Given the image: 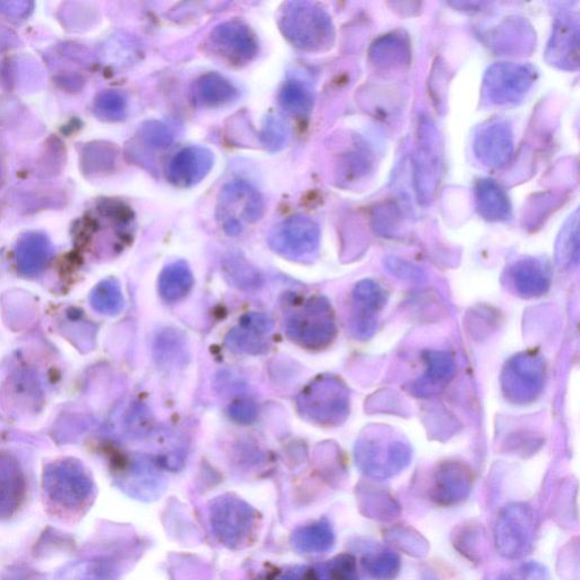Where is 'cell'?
<instances>
[{"label":"cell","mask_w":580,"mask_h":580,"mask_svg":"<svg viewBox=\"0 0 580 580\" xmlns=\"http://www.w3.org/2000/svg\"><path fill=\"white\" fill-rule=\"evenodd\" d=\"M279 27L290 44L305 51L321 50L334 38L330 17L309 2L286 4L279 15Z\"/></svg>","instance_id":"6da1fadb"},{"label":"cell","mask_w":580,"mask_h":580,"mask_svg":"<svg viewBox=\"0 0 580 580\" xmlns=\"http://www.w3.org/2000/svg\"><path fill=\"white\" fill-rule=\"evenodd\" d=\"M297 409L303 419L323 426L344 423L349 414L346 386L332 375H320L297 397Z\"/></svg>","instance_id":"7a4b0ae2"},{"label":"cell","mask_w":580,"mask_h":580,"mask_svg":"<svg viewBox=\"0 0 580 580\" xmlns=\"http://www.w3.org/2000/svg\"><path fill=\"white\" fill-rule=\"evenodd\" d=\"M355 458L364 474L375 480H387L411 463L412 450L403 440L373 434L357 442Z\"/></svg>","instance_id":"3957f363"},{"label":"cell","mask_w":580,"mask_h":580,"mask_svg":"<svg viewBox=\"0 0 580 580\" xmlns=\"http://www.w3.org/2000/svg\"><path fill=\"white\" fill-rule=\"evenodd\" d=\"M286 334L307 349H322L330 345L337 335V326L327 298L312 297L301 311L290 315Z\"/></svg>","instance_id":"277c9868"},{"label":"cell","mask_w":580,"mask_h":580,"mask_svg":"<svg viewBox=\"0 0 580 580\" xmlns=\"http://www.w3.org/2000/svg\"><path fill=\"white\" fill-rule=\"evenodd\" d=\"M266 204L261 193L245 181H236L223 187L217 202V219L230 236L242 233L247 225L258 223Z\"/></svg>","instance_id":"5b68a950"},{"label":"cell","mask_w":580,"mask_h":580,"mask_svg":"<svg viewBox=\"0 0 580 580\" xmlns=\"http://www.w3.org/2000/svg\"><path fill=\"white\" fill-rule=\"evenodd\" d=\"M536 518L532 507L526 503H511L498 516L494 542L503 558L522 559L534 547Z\"/></svg>","instance_id":"8992f818"},{"label":"cell","mask_w":580,"mask_h":580,"mask_svg":"<svg viewBox=\"0 0 580 580\" xmlns=\"http://www.w3.org/2000/svg\"><path fill=\"white\" fill-rule=\"evenodd\" d=\"M268 244L281 257L304 262L319 250L320 228L309 217H289L270 230Z\"/></svg>","instance_id":"52a82bcc"},{"label":"cell","mask_w":580,"mask_h":580,"mask_svg":"<svg viewBox=\"0 0 580 580\" xmlns=\"http://www.w3.org/2000/svg\"><path fill=\"white\" fill-rule=\"evenodd\" d=\"M48 498L57 508L78 511L92 497V481L80 464L67 460L51 467L45 479Z\"/></svg>","instance_id":"ba28073f"},{"label":"cell","mask_w":580,"mask_h":580,"mask_svg":"<svg viewBox=\"0 0 580 580\" xmlns=\"http://www.w3.org/2000/svg\"><path fill=\"white\" fill-rule=\"evenodd\" d=\"M544 364L535 354H520L511 358L502 374V388L511 402L527 404L541 394Z\"/></svg>","instance_id":"9c48e42d"},{"label":"cell","mask_w":580,"mask_h":580,"mask_svg":"<svg viewBox=\"0 0 580 580\" xmlns=\"http://www.w3.org/2000/svg\"><path fill=\"white\" fill-rule=\"evenodd\" d=\"M254 520L253 509L237 498H220L211 508L213 531L229 547H240L249 539Z\"/></svg>","instance_id":"30bf717a"},{"label":"cell","mask_w":580,"mask_h":580,"mask_svg":"<svg viewBox=\"0 0 580 580\" xmlns=\"http://www.w3.org/2000/svg\"><path fill=\"white\" fill-rule=\"evenodd\" d=\"M209 44L213 53L236 65L251 62L259 48L253 31L238 20L218 25L210 34Z\"/></svg>","instance_id":"8fae6325"},{"label":"cell","mask_w":580,"mask_h":580,"mask_svg":"<svg viewBox=\"0 0 580 580\" xmlns=\"http://www.w3.org/2000/svg\"><path fill=\"white\" fill-rule=\"evenodd\" d=\"M473 477L463 463L446 462L435 469L430 497L440 507H454L471 494Z\"/></svg>","instance_id":"7c38bea8"},{"label":"cell","mask_w":580,"mask_h":580,"mask_svg":"<svg viewBox=\"0 0 580 580\" xmlns=\"http://www.w3.org/2000/svg\"><path fill=\"white\" fill-rule=\"evenodd\" d=\"M352 330L357 338H370L377 328V314L387 302V293L371 280L361 281L353 292Z\"/></svg>","instance_id":"4fadbf2b"},{"label":"cell","mask_w":580,"mask_h":580,"mask_svg":"<svg viewBox=\"0 0 580 580\" xmlns=\"http://www.w3.org/2000/svg\"><path fill=\"white\" fill-rule=\"evenodd\" d=\"M213 161V153L207 148H185L170 161L168 181L182 189L199 184L211 172Z\"/></svg>","instance_id":"5bb4252c"},{"label":"cell","mask_w":580,"mask_h":580,"mask_svg":"<svg viewBox=\"0 0 580 580\" xmlns=\"http://www.w3.org/2000/svg\"><path fill=\"white\" fill-rule=\"evenodd\" d=\"M25 483L20 466L0 457V518H11L22 506Z\"/></svg>","instance_id":"9a60e30c"},{"label":"cell","mask_w":580,"mask_h":580,"mask_svg":"<svg viewBox=\"0 0 580 580\" xmlns=\"http://www.w3.org/2000/svg\"><path fill=\"white\" fill-rule=\"evenodd\" d=\"M510 283L522 296H541L550 286L548 269L539 261L527 260L516 264L510 270Z\"/></svg>","instance_id":"2e32d148"},{"label":"cell","mask_w":580,"mask_h":580,"mask_svg":"<svg viewBox=\"0 0 580 580\" xmlns=\"http://www.w3.org/2000/svg\"><path fill=\"white\" fill-rule=\"evenodd\" d=\"M51 253L53 249L45 235L30 233L24 235L17 245V264L23 274L38 275L47 266Z\"/></svg>","instance_id":"e0dca14e"},{"label":"cell","mask_w":580,"mask_h":580,"mask_svg":"<svg viewBox=\"0 0 580 580\" xmlns=\"http://www.w3.org/2000/svg\"><path fill=\"white\" fill-rule=\"evenodd\" d=\"M194 285L192 270L185 261L168 264L161 271L158 280L159 294L168 303L183 300L191 292Z\"/></svg>","instance_id":"ac0fdd59"},{"label":"cell","mask_w":580,"mask_h":580,"mask_svg":"<svg viewBox=\"0 0 580 580\" xmlns=\"http://www.w3.org/2000/svg\"><path fill=\"white\" fill-rule=\"evenodd\" d=\"M195 99L204 107H223L237 98L238 91L232 83L218 73L201 76L195 83Z\"/></svg>","instance_id":"d6986e66"},{"label":"cell","mask_w":580,"mask_h":580,"mask_svg":"<svg viewBox=\"0 0 580 580\" xmlns=\"http://www.w3.org/2000/svg\"><path fill=\"white\" fill-rule=\"evenodd\" d=\"M293 543L297 550L305 553H322L334 547L335 533L327 520H321L309 526L300 528L293 535Z\"/></svg>","instance_id":"ffe728a7"},{"label":"cell","mask_w":580,"mask_h":580,"mask_svg":"<svg viewBox=\"0 0 580 580\" xmlns=\"http://www.w3.org/2000/svg\"><path fill=\"white\" fill-rule=\"evenodd\" d=\"M362 565L372 580H395L402 562L396 551L374 548L364 554Z\"/></svg>","instance_id":"44dd1931"},{"label":"cell","mask_w":580,"mask_h":580,"mask_svg":"<svg viewBox=\"0 0 580 580\" xmlns=\"http://www.w3.org/2000/svg\"><path fill=\"white\" fill-rule=\"evenodd\" d=\"M223 274L227 283L241 290H253L262 286V276L240 254H230L223 262Z\"/></svg>","instance_id":"7402d4cb"},{"label":"cell","mask_w":580,"mask_h":580,"mask_svg":"<svg viewBox=\"0 0 580 580\" xmlns=\"http://www.w3.org/2000/svg\"><path fill=\"white\" fill-rule=\"evenodd\" d=\"M426 372L421 380L419 390L429 392L431 389L446 385L454 374L455 365L447 353L428 352L425 354Z\"/></svg>","instance_id":"603a6c76"},{"label":"cell","mask_w":580,"mask_h":580,"mask_svg":"<svg viewBox=\"0 0 580 580\" xmlns=\"http://www.w3.org/2000/svg\"><path fill=\"white\" fill-rule=\"evenodd\" d=\"M279 104L290 115L306 116L313 107L312 92L301 82L289 81L279 93Z\"/></svg>","instance_id":"cb8c5ba5"},{"label":"cell","mask_w":580,"mask_h":580,"mask_svg":"<svg viewBox=\"0 0 580 580\" xmlns=\"http://www.w3.org/2000/svg\"><path fill=\"white\" fill-rule=\"evenodd\" d=\"M310 580H360L356 560L351 554H341L310 570Z\"/></svg>","instance_id":"d4e9b609"},{"label":"cell","mask_w":580,"mask_h":580,"mask_svg":"<svg viewBox=\"0 0 580 580\" xmlns=\"http://www.w3.org/2000/svg\"><path fill=\"white\" fill-rule=\"evenodd\" d=\"M92 306L102 314L114 315L123 310L124 296L121 286L114 279L102 281L91 295Z\"/></svg>","instance_id":"484cf974"},{"label":"cell","mask_w":580,"mask_h":580,"mask_svg":"<svg viewBox=\"0 0 580 580\" xmlns=\"http://www.w3.org/2000/svg\"><path fill=\"white\" fill-rule=\"evenodd\" d=\"M363 514L372 519L389 522L399 514L398 503L383 491H366L362 497Z\"/></svg>","instance_id":"4316f807"},{"label":"cell","mask_w":580,"mask_h":580,"mask_svg":"<svg viewBox=\"0 0 580 580\" xmlns=\"http://www.w3.org/2000/svg\"><path fill=\"white\" fill-rule=\"evenodd\" d=\"M225 343L230 351L240 354L261 355L268 352L269 348L263 336L242 327L230 330Z\"/></svg>","instance_id":"83f0119b"},{"label":"cell","mask_w":580,"mask_h":580,"mask_svg":"<svg viewBox=\"0 0 580 580\" xmlns=\"http://www.w3.org/2000/svg\"><path fill=\"white\" fill-rule=\"evenodd\" d=\"M455 547L469 560H480L485 548V533L480 525H465L455 533Z\"/></svg>","instance_id":"f1b7e54d"},{"label":"cell","mask_w":580,"mask_h":580,"mask_svg":"<svg viewBox=\"0 0 580 580\" xmlns=\"http://www.w3.org/2000/svg\"><path fill=\"white\" fill-rule=\"evenodd\" d=\"M387 539L395 543L396 547L407 554L415 557H422L428 553L429 545L424 537L409 527H399L389 531Z\"/></svg>","instance_id":"f546056e"},{"label":"cell","mask_w":580,"mask_h":580,"mask_svg":"<svg viewBox=\"0 0 580 580\" xmlns=\"http://www.w3.org/2000/svg\"><path fill=\"white\" fill-rule=\"evenodd\" d=\"M155 351L161 364H177L185 358V344L176 332L166 331L157 339Z\"/></svg>","instance_id":"4dcf8cb0"},{"label":"cell","mask_w":580,"mask_h":580,"mask_svg":"<svg viewBox=\"0 0 580 580\" xmlns=\"http://www.w3.org/2000/svg\"><path fill=\"white\" fill-rule=\"evenodd\" d=\"M126 428L133 437H148L155 428V419L149 407L142 403L133 405L126 417Z\"/></svg>","instance_id":"1f68e13d"},{"label":"cell","mask_w":580,"mask_h":580,"mask_svg":"<svg viewBox=\"0 0 580 580\" xmlns=\"http://www.w3.org/2000/svg\"><path fill=\"white\" fill-rule=\"evenodd\" d=\"M97 114L108 121H121L126 114V100L117 91L100 93L95 102Z\"/></svg>","instance_id":"d6a6232c"},{"label":"cell","mask_w":580,"mask_h":580,"mask_svg":"<svg viewBox=\"0 0 580 580\" xmlns=\"http://www.w3.org/2000/svg\"><path fill=\"white\" fill-rule=\"evenodd\" d=\"M289 139V127L283 118L274 116L266 119L262 130L264 145L271 151L283 149Z\"/></svg>","instance_id":"836d02e7"},{"label":"cell","mask_w":580,"mask_h":580,"mask_svg":"<svg viewBox=\"0 0 580 580\" xmlns=\"http://www.w3.org/2000/svg\"><path fill=\"white\" fill-rule=\"evenodd\" d=\"M141 138L150 148L166 149L174 141L172 131L165 124L160 122H148L142 126Z\"/></svg>","instance_id":"e575fe53"},{"label":"cell","mask_w":580,"mask_h":580,"mask_svg":"<svg viewBox=\"0 0 580 580\" xmlns=\"http://www.w3.org/2000/svg\"><path fill=\"white\" fill-rule=\"evenodd\" d=\"M480 198L489 201L491 200V203L486 204V206L482 209L484 211H488V213H486L488 217L499 219L506 216V212L508 210L507 201L505 198H502V194L499 189H494V187L490 184H485L480 190Z\"/></svg>","instance_id":"d590c367"},{"label":"cell","mask_w":580,"mask_h":580,"mask_svg":"<svg viewBox=\"0 0 580 580\" xmlns=\"http://www.w3.org/2000/svg\"><path fill=\"white\" fill-rule=\"evenodd\" d=\"M258 406L252 400L240 399L228 408V415L234 422L249 425L258 419Z\"/></svg>","instance_id":"8d00e7d4"},{"label":"cell","mask_w":580,"mask_h":580,"mask_svg":"<svg viewBox=\"0 0 580 580\" xmlns=\"http://www.w3.org/2000/svg\"><path fill=\"white\" fill-rule=\"evenodd\" d=\"M499 580H550L547 568L537 562H527L502 575Z\"/></svg>","instance_id":"74e56055"},{"label":"cell","mask_w":580,"mask_h":580,"mask_svg":"<svg viewBox=\"0 0 580 580\" xmlns=\"http://www.w3.org/2000/svg\"><path fill=\"white\" fill-rule=\"evenodd\" d=\"M240 327L253 331L260 336H266L274 329V321L271 320L269 315L264 313H246L240 319Z\"/></svg>","instance_id":"f35d334b"},{"label":"cell","mask_w":580,"mask_h":580,"mask_svg":"<svg viewBox=\"0 0 580 580\" xmlns=\"http://www.w3.org/2000/svg\"><path fill=\"white\" fill-rule=\"evenodd\" d=\"M32 4L29 2H2L0 3V13L7 16L21 17L29 14Z\"/></svg>","instance_id":"ab89813d"}]
</instances>
